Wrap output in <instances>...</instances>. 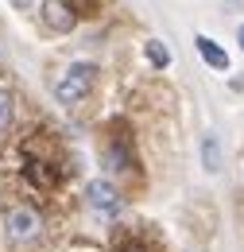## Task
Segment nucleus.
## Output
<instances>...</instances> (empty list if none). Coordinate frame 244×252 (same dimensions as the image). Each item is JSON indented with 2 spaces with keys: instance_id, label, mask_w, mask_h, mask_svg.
Returning a JSON list of instances; mask_svg holds the SVG:
<instances>
[{
  "instance_id": "1a4fd4ad",
  "label": "nucleus",
  "mask_w": 244,
  "mask_h": 252,
  "mask_svg": "<svg viewBox=\"0 0 244 252\" xmlns=\"http://www.w3.org/2000/svg\"><path fill=\"white\" fill-rule=\"evenodd\" d=\"M8 128H12V94L0 86V136H8Z\"/></svg>"
},
{
  "instance_id": "423d86ee",
  "label": "nucleus",
  "mask_w": 244,
  "mask_h": 252,
  "mask_svg": "<svg viewBox=\"0 0 244 252\" xmlns=\"http://www.w3.org/2000/svg\"><path fill=\"white\" fill-rule=\"evenodd\" d=\"M202 163H206V171H210V175L221 171V144H217L214 132H206V136H202Z\"/></svg>"
},
{
  "instance_id": "9d476101",
  "label": "nucleus",
  "mask_w": 244,
  "mask_h": 252,
  "mask_svg": "<svg viewBox=\"0 0 244 252\" xmlns=\"http://www.w3.org/2000/svg\"><path fill=\"white\" fill-rule=\"evenodd\" d=\"M105 159H109V167H113V171H128V167H132V159L124 156V148H121V144H113Z\"/></svg>"
},
{
  "instance_id": "f8f14e48",
  "label": "nucleus",
  "mask_w": 244,
  "mask_h": 252,
  "mask_svg": "<svg viewBox=\"0 0 244 252\" xmlns=\"http://www.w3.org/2000/svg\"><path fill=\"white\" fill-rule=\"evenodd\" d=\"M237 39H241V51H244V24H241V32H237Z\"/></svg>"
},
{
  "instance_id": "9b49d317",
  "label": "nucleus",
  "mask_w": 244,
  "mask_h": 252,
  "mask_svg": "<svg viewBox=\"0 0 244 252\" xmlns=\"http://www.w3.org/2000/svg\"><path fill=\"white\" fill-rule=\"evenodd\" d=\"M12 4H16L20 12H28V8H31V4H35V0H12Z\"/></svg>"
},
{
  "instance_id": "f03ea898",
  "label": "nucleus",
  "mask_w": 244,
  "mask_h": 252,
  "mask_svg": "<svg viewBox=\"0 0 244 252\" xmlns=\"http://www.w3.org/2000/svg\"><path fill=\"white\" fill-rule=\"evenodd\" d=\"M4 229L12 241H35L43 233V218L31 210V206H12L8 218H4Z\"/></svg>"
},
{
  "instance_id": "6e6552de",
  "label": "nucleus",
  "mask_w": 244,
  "mask_h": 252,
  "mask_svg": "<svg viewBox=\"0 0 244 252\" xmlns=\"http://www.w3.org/2000/svg\"><path fill=\"white\" fill-rule=\"evenodd\" d=\"M148 59H152L155 70H163V66H171V51H167L159 39H152V43H148Z\"/></svg>"
},
{
  "instance_id": "f257e3e1",
  "label": "nucleus",
  "mask_w": 244,
  "mask_h": 252,
  "mask_svg": "<svg viewBox=\"0 0 244 252\" xmlns=\"http://www.w3.org/2000/svg\"><path fill=\"white\" fill-rule=\"evenodd\" d=\"M97 86V66L93 63H70L62 70V78L55 82V101L59 105H78L82 97L93 94Z\"/></svg>"
},
{
  "instance_id": "0eeeda50",
  "label": "nucleus",
  "mask_w": 244,
  "mask_h": 252,
  "mask_svg": "<svg viewBox=\"0 0 244 252\" xmlns=\"http://www.w3.org/2000/svg\"><path fill=\"white\" fill-rule=\"evenodd\" d=\"M28 179L35 183V187H55V171H51V163H35V159H28Z\"/></svg>"
},
{
  "instance_id": "20e7f679",
  "label": "nucleus",
  "mask_w": 244,
  "mask_h": 252,
  "mask_svg": "<svg viewBox=\"0 0 244 252\" xmlns=\"http://www.w3.org/2000/svg\"><path fill=\"white\" fill-rule=\"evenodd\" d=\"M86 202H90V210H97V214H121V194H117V187L113 183H105V179H93L90 187H86Z\"/></svg>"
},
{
  "instance_id": "7ed1b4c3",
  "label": "nucleus",
  "mask_w": 244,
  "mask_h": 252,
  "mask_svg": "<svg viewBox=\"0 0 244 252\" xmlns=\"http://www.w3.org/2000/svg\"><path fill=\"white\" fill-rule=\"evenodd\" d=\"M39 20H43V28H47V32H55V35L74 32V24H78V16H74V8H70L66 0H43Z\"/></svg>"
},
{
  "instance_id": "39448f33",
  "label": "nucleus",
  "mask_w": 244,
  "mask_h": 252,
  "mask_svg": "<svg viewBox=\"0 0 244 252\" xmlns=\"http://www.w3.org/2000/svg\"><path fill=\"white\" fill-rule=\"evenodd\" d=\"M194 43H198V55H202V59H206L210 66H214V70H229V55H225V51L217 47L210 35H198Z\"/></svg>"
}]
</instances>
